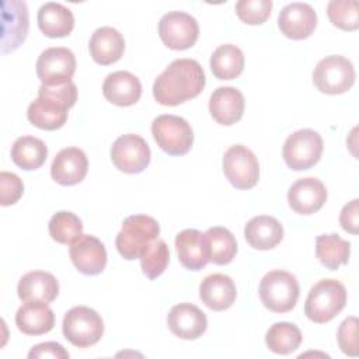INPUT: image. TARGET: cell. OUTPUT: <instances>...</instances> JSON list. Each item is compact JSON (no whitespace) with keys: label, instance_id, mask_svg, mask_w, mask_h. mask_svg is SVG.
I'll return each instance as SVG.
<instances>
[{"label":"cell","instance_id":"1","mask_svg":"<svg viewBox=\"0 0 359 359\" xmlns=\"http://www.w3.org/2000/svg\"><path fill=\"white\" fill-rule=\"evenodd\" d=\"M206 84L202 66L188 57L175 59L154 80V100L165 107H175L198 97Z\"/></svg>","mask_w":359,"mask_h":359},{"label":"cell","instance_id":"2","mask_svg":"<svg viewBox=\"0 0 359 359\" xmlns=\"http://www.w3.org/2000/svg\"><path fill=\"white\" fill-rule=\"evenodd\" d=\"M346 304V289L337 279H321L309 292L304 314L317 324L335 318Z\"/></svg>","mask_w":359,"mask_h":359},{"label":"cell","instance_id":"3","mask_svg":"<svg viewBox=\"0 0 359 359\" xmlns=\"http://www.w3.org/2000/svg\"><path fill=\"white\" fill-rule=\"evenodd\" d=\"M258 293L262 304L269 311L287 313L296 306L300 287L293 273L275 269L264 275L259 282Z\"/></svg>","mask_w":359,"mask_h":359},{"label":"cell","instance_id":"4","mask_svg":"<svg viewBox=\"0 0 359 359\" xmlns=\"http://www.w3.org/2000/svg\"><path fill=\"white\" fill-rule=\"evenodd\" d=\"M160 226L157 220L147 215L128 216L121 231L116 234L115 245L119 255L128 261L139 258L143 248L158 238Z\"/></svg>","mask_w":359,"mask_h":359},{"label":"cell","instance_id":"5","mask_svg":"<svg viewBox=\"0 0 359 359\" xmlns=\"http://www.w3.org/2000/svg\"><path fill=\"white\" fill-rule=\"evenodd\" d=\"M62 331L72 345L88 348L101 339L104 321L95 310L87 306H76L65 314Z\"/></svg>","mask_w":359,"mask_h":359},{"label":"cell","instance_id":"6","mask_svg":"<svg viewBox=\"0 0 359 359\" xmlns=\"http://www.w3.org/2000/svg\"><path fill=\"white\" fill-rule=\"evenodd\" d=\"M151 135L157 146L170 156L187 154L194 143V130L187 119L165 114L151 123Z\"/></svg>","mask_w":359,"mask_h":359},{"label":"cell","instance_id":"7","mask_svg":"<svg viewBox=\"0 0 359 359\" xmlns=\"http://www.w3.org/2000/svg\"><path fill=\"white\" fill-rule=\"evenodd\" d=\"M323 149L324 143L318 132L299 129L285 140L282 156L290 170L303 171L314 167L320 161Z\"/></svg>","mask_w":359,"mask_h":359},{"label":"cell","instance_id":"8","mask_svg":"<svg viewBox=\"0 0 359 359\" xmlns=\"http://www.w3.org/2000/svg\"><path fill=\"white\" fill-rule=\"evenodd\" d=\"M352 62L341 55H330L321 59L313 72V83L318 91L330 95L346 93L355 83Z\"/></svg>","mask_w":359,"mask_h":359},{"label":"cell","instance_id":"9","mask_svg":"<svg viewBox=\"0 0 359 359\" xmlns=\"http://www.w3.org/2000/svg\"><path fill=\"white\" fill-rule=\"evenodd\" d=\"M223 172L234 188L251 189L259 180V164L248 147L233 144L223 156Z\"/></svg>","mask_w":359,"mask_h":359},{"label":"cell","instance_id":"10","mask_svg":"<svg viewBox=\"0 0 359 359\" xmlns=\"http://www.w3.org/2000/svg\"><path fill=\"white\" fill-rule=\"evenodd\" d=\"M158 35L172 50H185L195 45L199 36L198 21L188 13L170 11L160 18Z\"/></svg>","mask_w":359,"mask_h":359},{"label":"cell","instance_id":"11","mask_svg":"<svg viewBox=\"0 0 359 359\" xmlns=\"http://www.w3.org/2000/svg\"><path fill=\"white\" fill-rule=\"evenodd\" d=\"M151 153L146 140L135 133L119 136L111 147L114 165L125 174H139L150 164Z\"/></svg>","mask_w":359,"mask_h":359},{"label":"cell","instance_id":"12","mask_svg":"<svg viewBox=\"0 0 359 359\" xmlns=\"http://www.w3.org/2000/svg\"><path fill=\"white\" fill-rule=\"evenodd\" d=\"M36 76L45 86H60L72 81L76 72L74 53L63 46L45 49L35 65Z\"/></svg>","mask_w":359,"mask_h":359},{"label":"cell","instance_id":"13","mask_svg":"<svg viewBox=\"0 0 359 359\" xmlns=\"http://www.w3.org/2000/svg\"><path fill=\"white\" fill-rule=\"evenodd\" d=\"M70 259L79 272L84 275H98L107 265V250L94 236L81 234L70 244Z\"/></svg>","mask_w":359,"mask_h":359},{"label":"cell","instance_id":"14","mask_svg":"<svg viewBox=\"0 0 359 359\" xmlns=\"http://www.w3.org/2000/svg\"><path fill=\"white\" fill-rule=\"evenodd\" d=\"M317 25V14L307 3L294 1L286 4L278 17L280 32L290 39L300 41L309 38Z\"/></svg>","mask_w":359,"mask_h":359},{"label":"cell","instance_id":"15","mask_svg":"<svg viewBox=\"0 0 359 359\" xmlns=\"http://www.w3.org/2000/svg\"><path fill=\"white\" fill-rule=\"evenodd\" d=\"M3 35L1 52L15 50L25 39L28 32V8L24 1L11 0L1 4Z\"/></svg>","mask_w":359,"mask_h":359},{"label":"cell","instance_id":"16","mask_svg":"<svg viewBox=\"0 0 359 359\" xmlns=\"http://www.w3.org/2000/svg\"><path fill=\"white\" fill-rule=\"evenodd\" d=\"M170 331L181 339H196L208 328L206 314L192 303H180L171 307L167 316Z\"/></svg>","mask_w":359,"mask_h":359},{"label":"cell","instance_id":"17","mask_svg":"<svg viewBox=\"0 0 359 359\" xmlns=\"http://www.w3.org/2000/svg\"><path fill=\"white\" fill-rule=\"evenodd\" d=\"M325 201V185L314 177L297 180L287 191L289 206L299 215H313L318 212Z\"/></svg>","mask_w":359,"mask_h":359},{"label":"cell","instance_id":"18","mask_svg":"<svg viewBox=\"0 0 359 359\" xmlns=\"http://www.w3.org/2000/svg\"><path fill=\"white\" fill-rule=\"evenodd\" d=\"M88 170L86 153L79 147L62 149L50 165L52 180L60 185L70 187L81 182Z\"/></svg>","mask_w":359,"mask_h":359},{"label":"cell","instance_id":"19","mask_svg":"<svg viewBox=\"0 0 359 359\" xmlns=\"http://www.w3.org/2000/svg\"><path fill=\"white\" fill-rule=\"evenodd\" d=\"M102 94L107 101L118 107H130L140 100V80L130 72L118 70L109 73L102 83Z\"/></svg>","mask_w":359,"mask_h":359},{"label":"cell","instance_id":"20","mask_svg":"<svg viewBox=\"0 0 359 359\" xmlns=\"http://www.w3.org/2000/svg\"><path fill=\"white\" fill-rule=\"evenodd\" d=\"M244 95L236 87H217L209 100L212 118L224 126L234 125L244 114Z\"/></svg>","mask_w":359,"mask_h":359},{"label":"cell","instance_id":"21","mask_svg":"<svg viewBox=\"0 0 359 359\" xmlns=\"http://www.w3.org/2000/svg\"><path fill=\"white\" fill-rule=\"evenodd\" d=\"M178 259L185 269L201 271L209 262V251L205 234L196 229H185L175 237Z\"/></svg>","mask_w":359,"mask_h":359},{"label":"cell","instance_id":"22","mask_svg":"<svg viewBox=\"0 0 359 359\" xmlns=\"http://www.w3.org/2000/svg\"><path fill=\"white\" fill-rule=\"evenodd\" d=\"M199 297L213 311H223L233 306L237 289L233 279L223 273H212L199 285Z\"/></svg>","mask_w":359,"mask_h":359},{"label":"cell","instance_id":"23","mask_svg":"<svg viewBox=\"0 0 359 359\" xmlns=\"http://www.w3.org/2000/svg\"><path fill=\"white\" fill-rule=\"evenodd\" d=\"M88 49L95 63L108 66L122 57L125 50V39L118 29L112 27H101L93 32Z\"/></svg>","mask_w":359,"mask_h":359},{"label":"cell","instance_id":"24","mask_svg":"<svg viewBox=\"0 0 359 359\" xmlns=\"http://www.w3.org/2000/svg\"><path fill=\"white\" fill-rule=\"evenodd\" d=\"M15 325L25 335H42L55 325L53 310L45 302H24L15 313Z\"/></svg>","mask_w":359,"mask_h":359},{"label":"cell","instance_id":"25","mask_svg":"<svg viewBox=\"0 0 359 359\" xmlns=\"http://www.w3.org/2000/svg\"><path fill=\"white\" fill-rule=\"evenodd\" d=\"M244 237L252 248L266 251L275 248L282 241L283 227L273 216L259 215L247 222Z\"/></svg>","mask_w":359,"mask_h":359},{"label":"cell","instance_id":"26","mask_svg":"<svg viewBox=\"0 0 359 359\" xmlns=\"http://www.w3.org/2000/svg\"><path fill=\"white\" fill-rule=\"evenodd\" d=\"M18 297L22 302H53L59 294L57 279L45 271H31L22 275L17 286Z\"/></svg>","mask_w":359,"mask_h":359},{"label":"cell","instance_id":"27","mask_svg":"<svg viewBox=\"0 0 359 359\" xmlns=\"http://www.w3.org/2000/svg\"><path fill=\"white\" fill-rule=\"evenodd\" d=\"M38 27L45 36L63 38L74 28L73 13L60 3L49 1L38 10Z\"/></svg>","mask_w":359,"mask_h":359},{"label":"cell","instance_id":"28","mask_svg":"<svg viewBox=\"0 0 359 359\" xmlns=\"http://www.w3.org/2000/svg\"><path fill=\"white\" fill-rule=\"evenodd\" d=\"M67 111L69 108L60 102L48 97L38 95V98L29 104L27 109V118L34 126L39 129L56 130L66 123Z\"/></svg>","mask_w":359,"mask_h":359},{"label":"cell","instance_id":"29","mask_svg":"<svg viewBox=\"0 0 359 359\" xmlns=\"http://www.w3.org/2000/svg\"><path fill=\"white\" fill-rule=\"evenodd\" d=\"M243 50L233 45L224 43L216 48L210 56V70L219 80H233L244 70Z\"/></svg>","mask_w":359,"mask_h":359},{"label":"cell","instance_id":"30","mask_svg":"<svg viewBox=\"0 0 359 359\" xmlns=\"http://www.w3.org/2000/svg\"><path fill=\"white\" fill-rule=\"evenodd\" d=\"M316 255L318 261L330 271H337L348 264L351 255V243L338 234H321L316 238Z\"/></svg>","mask_w":359,"mask_h":359},{"label":"cell","instance_id":"31","mask_svg":"<svg viewBox=\"0 0 359 359\" xmlns=\"http://www.w3.org/2000/svg\"><path fill=\"white\" fill-rule=\"evenodd\" d=\"M48 157V147L43 140L34 136L18 137L11 147V160L25 171L39 168Z\"/></svg>","mask_w":359,"mask_h":359},{"label":"cell","instance_id":"32","mask_svg":"<svg viewBox=\"0 0 359 359\" xmlns=\"http://www.w3.org/2000/svg\"><path fill=\"white\" fill-rule=\"evenodd\" d=\"M205 238L209 251V262L215 265L230 264L237 254V241L230 230L215 226L206 230Z\"/></svg>","mask_w":359,"mask_h":359},{"label":"cell","instance_id":"33","mask_svg":"<svg viewBox=\"0 0 359 359\" xmlns=\"http://www.w3.org/2000/svg\"><path fill=\"white\" fill-rule=\"evenodd\" d=\"M302 332L297 325L286 321L275 323L265 334V344L269 351L278 355H289L302 344Z\"/></svg>","mask_w":359,"mask_h":359},{"label":"cell","instance_id":"34","mask_svg":"<svg viewBox=\"0 0 359 359\" xmlns=\"http://www.w3.org/2000/svg\"><path fill=\"white\" fill-rule=\"evenodd\" d=\"M142 272L149 279H157L167 268L170 261L168 245L164 240L156 238L149 243L139 255Z\"/></svg>","mask_w":359,"mask_h":359},{"label":"cell","instance_id":"35","mask_svg":"<svg viewBox=\"0 0 359 359\" xmlns=\"http://www.w3.org/2000/svg\"><path fill=\"white\" fill-rule=\"evenodd\" d=\"M49 236L59 244H72L83 234L81 220L72 212H56L48 224Z\"/></svg>","mask_w":359,"mask_h":359},{"label":"cell","instance_id":"36","mask_svg":"<svg viewBox=\"0 0 359 359\" xmlns=\"http://www.w3.org/2000/svg\"><path fill=\"white\" fill-rule=\"evenodd\" d=\"M356 0H331L327 6V15L332 25L344 31H355L359 28Z\"/></svg>","mask_w":359,"mask_h":359},{"label":"cell","instance_id":"37","mask_svg":"<svg viewBox=\"0 0 359 359\" xmlns=\"http://www.w3.org/2000/svg\"><path fill=\"white\" fill-rule=\"evenodd\" d=\"M272 10L271 0H240L236 3L238 18L248 25H259L265 22Z\"/></svg>","mask_w":359,"mask_h":359},{"label":"cell","instance_id":"38","mask_svg":"<svg viewBox=\"0 0 359 359\" xmlns=\"http://www.w3.org/2000/svg\"><path fill=\"white\" fill-rule=\"evenodd\" d=\"M24 194V184L14 172H0V203L3 206L14 205Z\"/></svg>","mask_w":359,"mask_h":359},{"label":"cell","instance_id":"39","mask_svg":"<svg viewBox=\"0 0 359 359\" xmlns=\"http://www.w3.org/2000/svg\"><path fill=\"white\" fill-rule=\"evenodd\" d=\"M341 351L348 356H358V318H345L338 328L337 334Z\"/></svg>","mask_w":359,"mask_h":359},{"label":"cell","instance_id":"40","mask_svg":"<svg viewBox=\"0 0 359 359\" xmlns=\"http://www.w3.org/2000/svg\"><path fill=\"white\" fill-rule=\"evenodd\" d=\"M38 95L48 97L65 105L66 108H72L77 101V87L73 81H67L60 86H45L42 84L38 90Z\"/></svg>","mask_w":359,"mask_h":359},{"label":"cell","instance_id":"41","mask_svg":"<svg viewBox=\"0 0 359 359\" xmlns=\"http://www.w3.org/2000/svg\"><path fill=\"white\" fill-rule=\"evenodd\" d=\"M29 359L53 358V359H69V352L57 342H42L31 348L28 352Z\"/></svg>","mask_w":359,"mask_h":359},{"label":"cell","instance_id":"42","mask_svg":"<svg viewBox=\"0 0 359 359\" xmlns=\"http://www.w3.org/2000/svg\"><path fill=\"white\" fill-rule=\"evenodd\" d=\"M339 224L341 227L351 233L358 234V224H359V199H352L348 202L339 215Z\"/></svg>","mask_w":359,"mask_h":359}]
</instances>
